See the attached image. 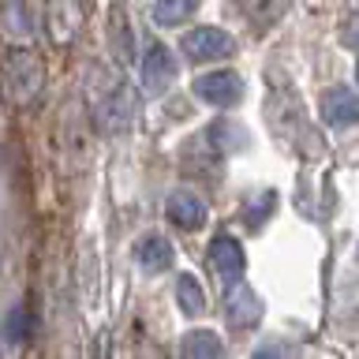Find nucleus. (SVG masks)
<instances>
[{
  "mask_svg": "<svg viewBox=\"0 0 359 359\" xmlns=\"http://www.w3.org/2000/svg\"><path fill=\"white\" fill-rule=\"evenodd\" d=\"M262 318V299L255 296L251 288H232L229 296V322L236 325V330H251V325Z\"/></svg>",
  "mask_w": 359,
  "mask_h": 359,
  "instance_id": "obj_12",
  "label": "nucleus"
},
{
  "mask_svg": "<svg viewBox=\"0 0 359 359\" xmlns=\"http://www.w3.org/2000/svg\"><path fill=\"white\" fill-rule=\"evenodd\" d=\"M355 79H359V64H355Z\"/></svg>",
  "mask_w": 359,
  "mask_h": 359,
  "instance_id": "obj_19",
  "label": "nucleus"
},
{
  "mask_svg": "<svg viewBox=\"0 0 359 359\" xmlns=\"http://www.w3.org/2000/svg\"><path fill=\"white\" fill-rule=\"evenodd\" d=\"M176 303H180V311H184L187 318H198V314L206 311V292H202V285L191 273H180V280H176Z\"/></svg>",
  "mask_w": 359,
  "mask_h": 359,
  "instance_id": "obj_14",
  "label": "nucleus"
},
{
  "mask_svg": "<svg viewBox=\"0 0 359 359\" xmlns=\"http://www.w3.org/2000/svg\"><path fill=\"white\" fill-rule=\"evenodd\" d=\"M172 79H176V56L165 49V45H150L142 56V86H146V94L150 97H161L168 86H172Z\"/></svg>",
  "mask_w": 359,
  "mask_h": 359,
  "instance_id": "obj_5",
  "label": "nucleus"
},
{
  "mask_svg": "<svg viewBox=\"0 0 359 359\" xmlns=\"http://www.w3.org/2000/svg\"><path fill=\"white\" fill-rule=\"evenodd\" d=\"M195 94L206 101V105L232 109V105H240V97H243V79L236 75V72H210V75H198V79H195Z\"/></svg>",
  "mask_w": 359,
  "mask_h": 359,
  "instance_id": "obj_3",
  "label": "nucleus"
},
{
  "mask_svg": "<svg viewBox=\"0 0 359 359\" xmlns=\"http://www.w3.org/2000/svg\"><path fill=\"white\" fill-rule=\"evenodd\" d=\"M131 112H135V101H131V90L123 86V83H112V90L105 94V101H101V120H105V128H128V120H131Z\"/></svg>",
  "mask_w": 359,
  "mask_h": 359,
  "instance_id": "obj_11",
  "label": "nucleus"
},
{
  "mask_svg": "<svg viewBox=\"0 0 359 359\" xmlns=\"http://www.w3.org/2000/svg\"><path fill=\"white\" fill-rule=\"evenodd\" d=\"M0 86H4V97L11 105H30L45 86L41 56L30 49H11L4 56V67H0Z\"/></svg>",
  "mask_w": 359,
  "mask_h": 359,
  "instance_id": "obj_1",
  "label": "nucleus"
},
{
  "mask_svg": "<svg viewBox=\"0 0 359 359\" xmlns=\"http://www.w3.org/2000/svg\"><path fill=\"white\" fill-rule=\"evenodd\" d=\"M251 359H292V348L280 344V341H269V344H262V348H255Z\"/></svg>",
  "mask_w": 359,
  "mask_h": 359,
  "instance_id": "obj_17",
  "label": "nucleus"
},
{
  "mask_svg": "<svg viewBox=\"0 0 359 359\" xmlns=\"http://www.w3.org/2000/svg\"><path fill=\"white\" fill-rule=\"evenodd\" d=\"M83 30V4L79 0H49V38L56 45H72Z\"/></svg>",
  "mask_w": 359,
  "mask_h": 359,
  "instance_id": "obj_7",
  "label": "nucleus"
},
{
  "mask_svg": "<svg viewBox=\"0 0 359 359\" xmlns=\"http://www.w3.org/2000/svg\"><path fill=\"white\" fill-rule=\"evenodd\" d=\"M165 217L172 221L180 232H195L206 224V202H202L195 191H172L165 202Z\"/></svg>",
  "mask_w": 359,
  "mask_h": 359,
  "instance_id": "obj_6",
  "label": "nucleus"
},
{
  "mask_svg": "<svg viewBox=\"0 0 359 359\" xmlns=\"http://www.w3.org/2000/svg\"><path fill=\"white\" fill-rule=\"evenodd\" d=\"M198 0H154V19L161 22V27H180V22H187L195 15Z\"/></svg>",
  "mask_w": 359,
  "mask_h": 359,
  "instance_id": "obj_15",
  "label": "nucleus"
},
{
  "mask_svg": "<svg viewBox=\"0 0 359 359\" xmlns=\"http://www.w3.org/2000/svg\"><path fill=\"white\" fill-rule=\"evenodd\" d=\"M180 359H224V344L213 330H191L180 341Z\"/></svg>",
  "mask_w": 359,
  "mask_h": 359,
  "instance_id": "obj_13",
  "label": "nucleus"
},
{
  "mask_svg": "<svg viewBox=\"0 0 359 359\" xmlns=\"http://www.w3.org/2000/svg\"><path fill=\"white\" fill-rule=\"evenodd\" d=\"M135 262H139L146 273H165L172 269V243L157 232H146L139 243H135Z\"/></svg>",
  "mask_w": 359,
  "mask_h": 359,
  "instance_id": "obj_10",
  "label": "nucleus"
},
{
  "mask_svg": "<svg viewBox=\"0 0 359 359\" xmlns=\"http://www.w3.org/2000/svg\"><path fill=\"white\" fill-rule=\"evenodd\" d=\"M322 116L330 128H352V123H359V94H352L344 86H333L322 97Z\"/></svg>",
  "mask_w": 359,
  "mask_h": 359,
  "instance_id": "obj_9",
  "label": "nucleus"
},
{
  "mask_svg": "<svg viewBox=\"0 0 359 359\" xmlns=\"http://www.w3.org/2000/svg\"><path fill=\"white\" fill-rule=\"evenodd\" d=\"M285 8H288V0H247V15H251L258 27H269Z\"/></svg>",
  "mask_w": 359,
  "mask_h": 359,
  "instance_id": "obj_16",
  "label": "nucleus"
},
{
  "mask_svg": "<svg viewBox=\"0 0 359 359\" xmlns=\"http://www.w3.org/2000/svg\"><path fill=\"white\" fill-rule=\"evenodd\" d=\"M0 34L11 45H27L34 38V11L27 0H4L0 4Z\"/></svg>",
  "mask_w": 359,
  "mask_h": 359,
  "instance_id": "obj_8",
  "label": "nucleus"
},
{
  "mask_svg": "<svg viewBox=\"0 0 359 359\" xmlns=\"http://www.w3.org/2000/svg\"><path fill=\"white\" fill-rule=\"evenodd\" d=\"M180 49H184L187 60H221V56L236 53V38L221 27H195L184 34Z\"/></svg>",
  "mask_w": 359,
  "mask_h": 359,
  "instance_id": "obj_2",
  "label": "nucleus"
},
{
  "mask_svg": "<svg viewBox=\"0 0 359 359\" xmlns=\"http://www.w3.org/2000/svg\"><path fill=\"white\" fill-rule=\"evenodd\" d=\"M210 266L217 269V277H221L229 288H232V285H240L243 266H247L240 240H236V236H229V232L213 236V240H210Z\"/></svg>",
  "mask_w": 359,
  "mask_h": 359,
  "instance_id": "obj_4",
  "label": "nucleus"
},
{
  "mask_svg": "<svg viewBox=\"0 0 359 359\" xmlns=\"http://www.w3.org/2000/svg\"><path fill=\"white\" fill-rule=\"evenodd\" d=\"M344 45L359 49V15H348L344 19Z\"/></svg>",
  "mask_w": 359,
  "mask_h": 359,
  "instance_id": "obj_18",
  "label": "nucleus"
}]
</instances>
